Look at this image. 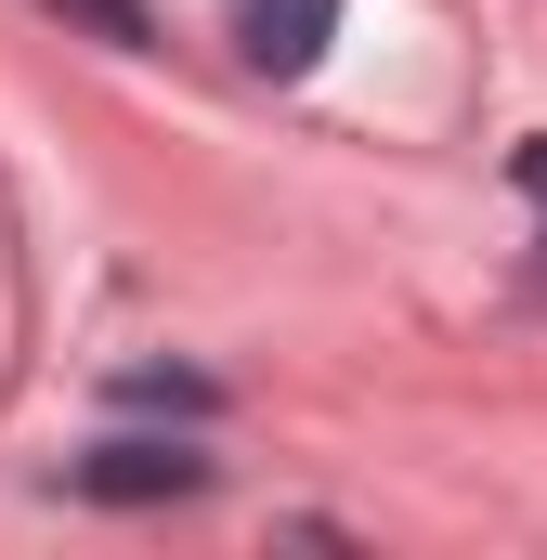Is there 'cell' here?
<instances>
[{
  "label": "cell",
  "mask_w": 547,
  "mask_h": 560,
  "mask_svg": "<svg viewBox=\"0 0 547 560\" xmlns=\"http://www.w3.org/2000/svg\"><path fill=\"white\" fill-rule=\"evenodd\" d=\"M66 482H79L92 509H170V495L209 482V456H196V443H92V456H66Z\"/></svg>",
  "instance_id": "6da1fadb"
},
{
  "label": "cell",
  "mask_w": 547,
  "mask_h": 560,
  "mask_svg": "<svg viewBox=\"0 0 547 560\" xmlns=\"http://www.w3.org/2000/svg\"><path fill=\"white\" fill-rule=\"evenodd\" d=\"M326 39H339V0H235V52L261 79H313Z\"/></svg>",
  "instance_id": "7a4b0ae2"
},
{
  "label": "cell",
  "mask_w": 547,
  "mask_h": 560,
  "mask_svg": "<svg viewBox=\"0 0 547 560\" xmlns=\"http://www.w3.org/2000/svg\"><path fill=\"white\" fill-rule=\"evenodd\" d=\"M118 405H156V418H209L222 392H209L196 365H131V378H118Z\"/></svg>",
  "instance_id": "3957f363"
},
{
  "label": "cell",
  "mask_w": 547,
  "mask_h": 560,
  "mask_svg": "<svg viewBox=\"0 0 547 560\" xmlns=\"http://www.w3.org/2000/svg\"><path fill=\"white\" fill-rule=\"evenodd\" d=\"M53 13H79L105 52H143V39H156V26H143V0H53Z\"/></svg>",
  "instance_id": "277c9868"
},
{
  "label": "cell",
  "mask_w": 547,
  "mask_h": 560,
  "mask_svg": "<svg viewBox=\"0 0 547 560\" xmlns=\"http://www.w3.org/2000/svg\"><path fill=\"white\" fill-rule=\"evenodd\" d=\"M509 183L535 196V222H547V143H522V156H509Z\"/></svg>",
  "instance_id": "5b68a950"
}]
</instances>
